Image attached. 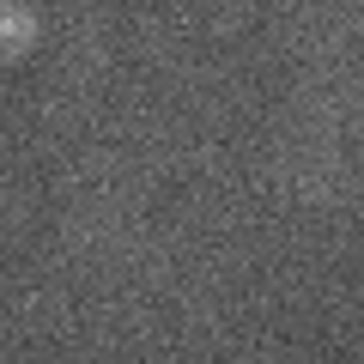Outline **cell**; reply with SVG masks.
I'll return each mask as SVG.
<instances>
[{
	"mask_svg": "<svg viewBox=\"0 0 364 364\" xmlns=\"http://www.w3.org/2000/svg\"><path fill=\"white\" fill-rule=\"evenodd\" d=\"M43 37V18L31 0H0V61H25Z\"/></svg>",
	"mask_w": 364,
	"mask_h": 364,
	"instance_id": "obj_1",
	"label": "cell"
}]
</instances>
